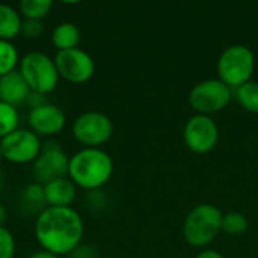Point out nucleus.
<instances>
[{
    "instance_id": "nucleus-8",
    "label": "nucleus",
    "mask_w": 258,
    "mask_h": 258,
    "mask_svg": "<svg viewBox=\"0 0 258 258\" xmlns=\"http://www.w3.org/2000/svg\"><path fill=\"white\" fill-rule=\"evenodd\" d=\"M3 159L12 165H29L42 150L41 138L29 128H17L0 141Z\"/></svg>"
},
{
    "instance_id": "nucleus-9",
    "label": "nucleus",
    "mask_w": 258,
    "mask_h": 258,
    "mask_svg": "<svg viewBox=\"0 0 258 258\" xmlns=\"http://www.w3.org/2000/svg\"><path fill=\"white\" fill-rule=\"evenodd\" d=\"M70 156L54 141L42 144V150L32 163V175L35 183L47 184L53 180L68 177Z\"/></svg>"
},
{
    "instance_id": "nucleus-15",
    "label": "nucleus",
    "mask_w": 258,
    "mask_h": 258,
    "mask_svg": "<svg viewBox=\"0 0 258 258\" xmlns=\"http://www.w3.org/2000/svg\"><path fill=\"white\" fill-rule=\"evenodd\" d=\"M23 17L17 8L0 3V39L12 41L18 35H21Z\"/></svg>"
},
{
    "instance_id": "nucleus-30",
    "label": "nucleus",
    "mask_w": 258,
    "mask_h": 258,
    "mask_svg": "<svg viewBox=\"0 0 258 258\" xmlns=\"http://www.w3.org/2000/svg\"><path fill=\"white\" fill-rule=\"evenodd\" d=\"M5 181H6L5 174H3V171L0 169V192H2V190H3V187H5Z\"/></svg>"
},
{
    "instance_id": "nucleus-19",
    "label": "nucleus",
    "mask_w": 258,
    "mask_h": 258,
    "mask_svg": "<svg viewBox=\"0 0 258 258\" xmlns=\"http://www.w3.org/2000/svg\"><path fill=\"white\" fill-rule=\"evenodd\" d=\"M20 53L12 41L0 39V77L18 70Z\"/></svg>"
},
{
    "instance_id": "nucleus-28",
    "label": "nucleus",
    "mask_w": 258,
    "mask_h": 258,
    "mask_svg": "<svg viewBox=\"0 0 258 258\" xmlns=\"http://www.w3.org/2000/svg\"><path fill=\"white\" fill-rule=\"evenodd\" d=\"M29 258H59V257H57V255H54V254H51V252H47V251L41 249V251H36V252L30 254Z\"/></svg>"
},
{
    "instance_id": "nucleus-10",
    "label": "nucleus",
    "mask_w": 258,
    "mask_h": 258,
    "mask_svg": "<svg viewBox=\"0 0 258 258\" xmlns=\"http://www.w3.org/2000/svg\"><path fill=\"white\" fill-rule=\"evenodd\" d=\"M53 59L59 77L70 83L83 85L89 82L95 74V62L92 56L83 48L77 47L71 50L57 51Z\"/></svg>"
},
{
    "instance_id": "nucleus-22",
    "label": "nucleus",
    "mask_w": 258,
    "mask_h": 258,
    "mask_svg": "<svg viewBox=\"0 0 258 258\" xmlns=\"http://www.w3.org/2000/svg\"><path fill=\"white\" fill-rule=\"evenodd\" d=\"M248 227L249 221L246 215L240 212H230L222 218V231L230 236H242L248 231Z\"/></svg>"
},
{
    "instance_id": "nucleus-14",
    "label": "nucleus",
    "mask_w": 258,
    "mask_h": 258,
    "mask_svg": "<svg viewBox=\"0 0 258 258\" xmlns=\"http://www.w3.org/2000/svg\"><path fill=\"white\" fill-rule=\"evenodd\" d=\"M47 207H71L77 197V186L68 178H57L44 184Z\"/></svg>"
},
{
    "instance_id": "nucleus-6",
    "label": "nucleus",
    "mask_w": 258,
    "mask_h": 258,
    "mask_svg": "<svg viewBox=\"0 0 258 258\" xmlns=\"http://www.w3.org/2000/svg\"><path fill=\"white\" fill-rule=\"evenodd\" d=\"M71 132L83 148H101L113 136V122L103 112L88 110L74 119Z\"/></svg>"
},
{
    "instance_id": "nucleus-29",
    "label": "nucleus",
    "mask_w": 258,
    "mask_h": 258,
    "mask_svg": "<svg viewBox=\"0 0 258 258\" xmlns=\"http://www.w3.org/2000/svg\"><path fill=\"white\" fill-rule=\"evenodd\" d=\"M8 219V210L3 203H0V227H5V222Z\"/></svg>"
},
{
    "instance_id": "nucleus-3",
    "label": "nucleus",
    "mask_w": 258,
    "mask_h": 258,
    "mask_svg": "<svg viewBox=\"0 0 258 258\" xmlns=\"http://www.w3.org/2000/svg\"><path fill=\"white\" fill-rule=\"evenodd\" d=\"M222 212L213 204H200L194 207L184 219L183 237L195 248L210 245L222 231Z\"/></svg>"
},
{
    "instance_id": "nucleus-23",
    "label": "nucleus",
    "mask_w": 258,
    "mask_h": 258,
    "mask_svg": "<svg viewBox=\"0 0 258 258\" xmlns=\"http://www.w3.org/2000/svg\"><path fill=\"white\" fill-rule=\"evenodd\" d=\"M17 243L12 233L6 227H0V258H14Z\"/></svg>"
},
{
    "instance_id": "nucleus-5",
    "label": "nucleus",
    "mask_w": 258,
    "mask_h": 258,
    "mask_svg": "<svg viewBox=\"0 0 258 258\" xmlns=\"http://www.w3.org/2000/svg\"><path fill=\"white\" fill-rule=\"evenodd\" d=\"M216 70L219 80L231 89H237L251 80L255 70V56L248 45H230L221 53Z\"/></svg>"
},
{
    "instance_id": "nucleus-17",
    "label": "nucleus",
    "mask_w": 258,
    "mask_h": 258,
    "mask_svg": "<svg viewBox=\"0 0 258 258\" xmlns=\"http://www.w3.org/2000/svg\"><path fill=\"white\" fill-rule=\"evenodd\" d=\"M20 206L23 212L27 215H39L42 210L47 209L45 197H44V186L39 183H30L27 184L20 195Z\"/></svg>"
},
{
    "instance_id": "nucleus-1",
    "label": "nucleus",
    "mask_w": 258,
    "mask_h": 258,
    "mask_svg": "<svg viewBox=\"0 0 258 258\" xmlns=\"http://www.w3.org/2000/svg\"><path fill=\"white\" fill-rule=\"evenodd\" d=\"M85 224L73 207H47L35 218V239L41 249L57 257L70 255L82 245Z\"/></svg>"
},
{
    "instance_id": "nucleus-24",
    "label": "nucleus",
    "mask_w": 258,
    "mask_h": 258,
    "mask_svg": "<svg viewBox=\"0 0 258 258\" xmlns=\"http://www.w3.org/2000/svg\"><path fill=\"white\" fill-rule=\"evenodd\" d=\"M45 26L41 20H23L21 35L27 39H38L44 35Z\"/></svg>"
},
{
    "instance_id": "nucleus-25",
    "label": "nucleus",
    "mask_w": 258,
    "mask_h": 258,
    "mask_svg": "<svg viewBox=\"0 0 258 258\" xmlns=\"http://www.w3.org/2000/svg\"><path fill=\"white\" fill-rule=\"evenodd\" d=\"M45 103H47L45 95L38 94V92H32V91H30V94H29V97H27V101H26V106L32 110V109H36V107L45 104Z\"/></svg>"
},
{
    "instance_id": "nucleus-31",
    "label": "nucleus",
    "mask_w": 258,
    "mask_h": 258,
    "mask_svg": "<svg viewBox=\"0 0 258 258\" xmlns=\"http://www.w3.org/2000/svg\"><path fill=\"white\" fill-rule=\"evenodd\" d=\"M3 160V154H2V144H0V162Z\"/></svg>"
},
{
    "instance_id": "nucleus-21",
    "label": "nucleus",
    "mask_w": 258,
    "mask_h": 258,
    "mask_svg": "<svg viewBox=\"0 0 258 258\" xmlns=\"http://www.w3.org/2000/svg\"><path fill=\"white\" fill-rule=\"evenodd\" d=\"M20 124V113L18 109L0 101V141L15 132Z\"/></svg>"
},
{
    "instance_id": "nucleus-2",
    "label": "nucleus",
    "mask_w": 258,
    "mask_h": 258,
    "mask_svg": "<svg viewBox=\"0 0 258 258\" xmlns=\"http://www.w3.org/2000/svg\"><path fill=\"white\" fill-rule=\"evenodd\" d=\"M113 175V160L101 148H82L70 157L68 178L86 192H97Z\"/></svg>"
},
{
    "instance_id": "nucleus-20",
    "label": "nucleus",
    "mask_w": 258,
    "mask_h": 258,
    "mask_svg": "<svg viewBox=\"0 0 258 258\" xmlns=\"http://www.w3.org/2000/svg\"><path fill=\"white\" fill-rule=\"evenodd\" d=\"M239 104L249 113H258V82L249 80L236 89Z\"/></svg>"
},
{
    "instance_id": "nucleus-13",
    "label": "nucleus",
    "mask_w": 258,
    "mask_h": 258,
    "mask_svg": "<svg viewBox=\"0 0 258 258\" xmlns=\"http://www.w3.org/2000/svg\"><path fill=\"white\" fill-rule=\"evenodd\" d=\"M30 89L18 70L0 77V101L14 107L26 104Z\"/></svg>"
},
{
    "instance_id": "nucleus-18",
    "label": "nucleus",
    "mask_w": 258,
    "mask_h": 258,
    "mask_svg": "<svg viewBox=\"0 0 258 258\" xmlns=\"http://www.w3.org/2000/svg\"><path fill=\"white\" fill-rule=\"evenodd\" d=\"M53 8L51 0H21L18 3V12L23 20H44Z\"/></svg>"
},
{
    "instance_id": "nucleus-7",
    "label": "nucleus",
    "mask_w": 258,
    "mask_h": 258,
    "mask_svg": "<svg viewBox=\"0 0 258 258\" xmlns=\"http://www.w3.org/2000/svg\"><path fill=\"white\" fill-rule=\"evenodd\" d=\"M233 97V89L219 79H207L197 83L189 94V104L197 115L212 116L224 110Z\"/></svg>"
},
{
    "instance_id": "nucleus-11",
    "label": "nucleus",
    "mask_w": 258,
    "mask_h": 258,
    "mask_svg": "<svg viewBox=\"0 0 258 258\" xmlns=\"http://www.w3.org/2000/svg\"><path fill=\"white\" fill-rule=\"evenodd\" d=\"M186 147L197 154L210 153L219 141V128L212 116L194 115L183 128Z\"/></svg>"
},
{
    "instance_id": "nucleus-26",
    "label": "nucleus",
    "mask_w": 258,
    "mask_h": 258,
    "mask_svg": "<svg viewBox=\"0 0 258 258\" xmlns=\"http://www.w3.org/2000/svg\"><path fill=\"white\" fill-rule=\"evenodd\" d=\"M70 257L71 258H97V252L92 249V248H89V246H79V248H76L71 254H70Z\"/></svg>"
},
{
    "instance_id": "nucleus-12",
    "label": "nucleus",
    "mask_w": 258,
    "mask_h": 258,
    "mask_svg": "<svg viewBox=\"0 0 258 258\" xmlns=\"http://www.w3.org/2000/svg\"><path fill=\"white\" fill-rule=\"evenodd\" d=\"M27 121L30 130L35 132L39 138H53L65 128L67 116L59 106L47 101L45 104L29 110Z\"/></svg>"
},
{
    "instance_id": "nucleus-4",
    "label": "nucleus",
    "mask_w": 258,
    "mask_h": 258,
    "mask_svg": "<svg viewBox=\"0 0 258 258\" xmlns=\"http://www.w3.org/2000/svg\"><path fill=\"white\" fill-rule=\"evenodd\" d=\"M18 71L23 76L32 92L48 95L59 85V73L54 59L42 51L26 53L18 63Z\"/></svg>"
},
{
    "instance_id": "nucleus-16",
    "label": "nucleus",
    "mask_w": 258,
    "mask_h": 258,
    "mask_svg": "<svg viewBox=\"0 0 258 258\" xmlns=\"http://www.w3.org/2000/svg\"><path fill=\"white\" fill-rule=\"evenodd\" d=\"M82 39L80 29L70 21H63L57 24L51 32V44L57 48V51L77 48Z\"/></svg>"
},
{
    "instance_id": "nucleus-27",
    "label": "nucleus",
    "mask_w": 258,
    "mask_h": 258,
    "mask_svg": "<svg viewBox=\"0 0 258 258\" xmlns=\"http://www.w3.org/2000/svg\"><path fill=\"white\" fill-rule=\"evenodd\" d=\"M195 258H225L221 252L215 251V249H206L203 252H200Z\"/></svg>"
}]
</instances>
